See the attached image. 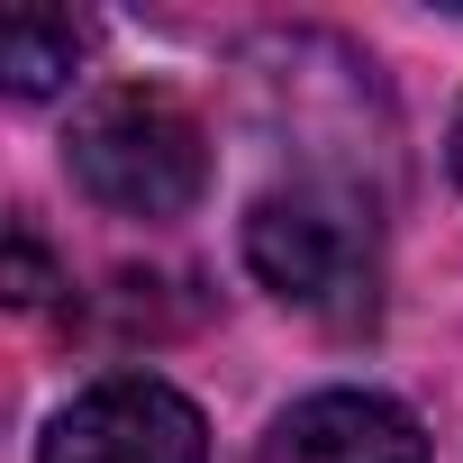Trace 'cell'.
<instances>
[{
    "label": "cell",
    "mask_w": 463,
    "mask_h": 463,
    "mask_svg": "<svg viewBox=\"0 0 463 463\" xmlns=\"http://www.w3.org/2000/svg\"><path fill=\"white\" fill-rule=\"evenodd\" d=\"M246 264L282 309H300L318 327H364L382 309L373 200L327 182V173H300V182H282V191H264L246 209Z\"/></svg>",
    "instance_id": "1"
},
{
    "label": "cell",
    "mask_w": 463,
    "mask_h": 463,
    "mask_svg": "<svg viewBox=\"0 0 463 463\" xmlns=\"http://www.w3.org/2000/svg\"><path fill=\"white\" fill-rule=\"evenodd\" d=\"M64 164L73 182L109 209V218H182L200 191H209V137L200 118L155 91V82H118L100 91L73 137H64Z\"/></svg>",
    "instance_id": "2"
},
{
    "label": "cell",
    "mask_w": 463,
    "mask_h": 463,
    "mask_svg": "<svg viewBox=\"0 0 463 463\" xmlns=\"http://www.w3.org/2000/svg\"><path fill=\"white\" fill-rule=\"evenodd\" d=\"M37 463H209L200 409L155 373H109L73 409H55Z\"/></svg>",
    "instance_id": "3"
},
{
    "label": "cell",
    "mask_w": 463,
    "mask_h": 463,
    "mask_svg": "<svg viewBox=\"0 0 463 463\" xmlns=\"http://www.w3.org/2000/svg\"><path fill=\"white\" fill-rule=\"evenodd\" d=\"M264 463H427V436L382 391H318L264 436Z\"/></svg>",
    "instance_id": "4"
},
{
    "label": "cell",
    "mask_w": 463,
    "mask_h": 463,
    "mask_svg": "<svg viewBox=\"0 0 463 463\" xmlns=\"http://www.w3.org/2000/svg\"><path fill=\"white\" fill-rule=\"evenodd\" d=\"M91 55V28L73 10H19L10 28H0V73H10L19 100H46L73 82V64Z\"/></svg>",
    "instance_id": "5"
},
{
    "label": "cell",
    "mask_w": 463,
    "mask_h": 463,
    "mask_svg": "<svg viewBox=\"0 0 463 463\" xmlns=\"http://www.w3.org/2000/svg\"><path fill=\"white\" fill-rule=\"evenodd\" d=\"M10 291L37 309V300H55V273H46V255H37V237H28V227H19V237H10Z\"/></svg>",
    "instance_id": "6"
},
{
    "label": "cell",
    "mask_w": 463,
    "mask_h": 463,
    "mask_svg": "<svg viewBox=\"0 0 463 463\" xmlns=\"http://www.w3.org/2000/svg\"><path fill=\"white\" fill-rule=\"evenodd\" d=\"M445 155H454V182H463V109H454V146Z\"/></svg>",
    "instance_id": "7"
}]
</instances>
